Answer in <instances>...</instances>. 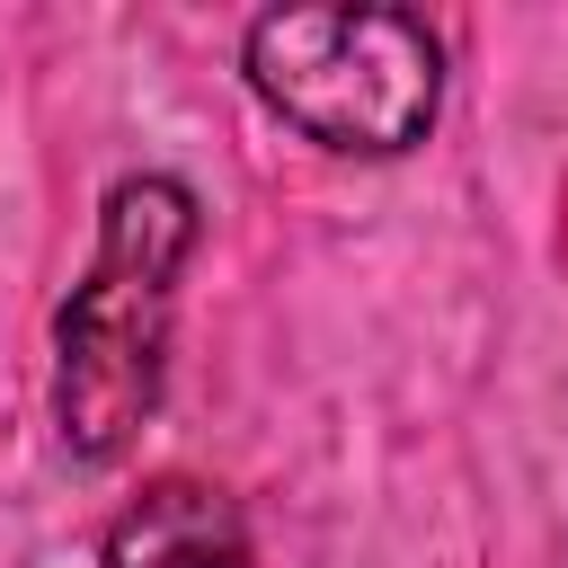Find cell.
<instances>
[{
  "mask_svg": "<svg viewBox=\"0 0 568 568\" xmlns=\"http://www.w3.org/2000/svg\"><path fill=\"white\" fill-rule=\"evenodd\" d=\"M195 248V195L178 178H124L98 222L89 275L53 311V426L80 462H115L160 408L169 311Z\"/></svg>",
  "mask_w": 568,
  "mask_h": 568,
  "instance_id": "cell-1",
  "label": "cell"
},
{
  "mask_svg": "<svg viewBox=\"0 0 568 568\" xmlns=\"http://www.w3.org/2000/svg\"><path fill=\"white\" fill-rule=\"evenodd\" d=\"M248 89L302 142L390 160L444 106V44L408 9H275L248 27Z\"/></svg>",
  "mask_w": 568,
  "mask_h": 568,
  "instance_id": "cell-2",
  "label": "cell"
},
{
  "mask_svg": "<svg viewBox=\"0 0 568 568\" xmlns=\"http://www.w3.org/2000/svg\"><path fill=\"white\" fill-rule=\"evenodd\" d=\"M106 568H248V524L213 479H151L115 515Z\"/></svg>",
  "mask_w": 568,
  "mask_h": 568,
  "instance_id": "cell-3",
  "label": "cell"
}]
</instances>
